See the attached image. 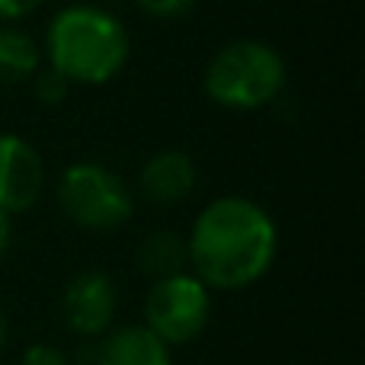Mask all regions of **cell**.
<instances>
[{"instance_id": "6", "label": "cell", "mask_w": 365, "mask_h": 365, "mask_svg": "<svg viewBox=\"0 0 365 365\" xmlns=\"http://www.w3.org/2000/svg\"><path fill=\"white\" fill-rule=\"evenodd\" d=\"M115 282L100 269H83L68 282L61 295V317L71 334L83 340H96L109 330L115 317Z\"/></svg>"}, {"instance_id": "5", "label": "cell", "mask_w": 365, "mask_h": 365, "mask_svg": "<svg viewBox=\"0 0 365 365\" xmlns=\"http://www.w3.org/2000/svg\"><path fill=\"white\" fill-rule=\"evenodd\" d=\"M212 314V295L189 272L158 279L145 298V327L158 334L167 346L189 343L205 330Z\"/></svg>"}, {"instance_id": "3", "label": "cell", "mask_w": 365, "mask_h": 365, "mask_svg": "<svg viewBox=\"0 0 365 365\" xmlns=\"http://www.w3.org/2000/svg\"><path fill=\"white\" fill-rule=\"evenodd\" d=\"M285 87V61L272 45L240 38L212 55L205 68V93L218 106L250 113L272 103Z\"/></svg>"}, {"instance_id": "15", "label": "cell", "mask_w": 365, "mask_h": 365, "mask_svg": "<svg viewBox=\"0 0 365 365\" xmlns=\"http://www.w3.org/2000/svg\"><path fill=\"white\" fill-rule=\"evenodd\" d=\"M42 4L45 0H0V23H13V19L29 16Z\"/></svg>"}, {"instance_id": "1", "label": "cell", "mask_w": 365, "mask_h": 365, "mask_svg": "<svg viewBox=\"0 0 365 365\" xmlns=\"http://www.w3.org/2000/svg\"><path fill=\"white\" fill-rule=\"evenodd\" d=\"M186 250L192 276L205 289L240 292L269 272L279 234L263 205L244 195H221L195 218Z\"/></svg>"}, {"instance_id": "4", "label": "cell", "mask_w": 365, "mask_h": 365, "mask_svg": "<svg viewBox=\"0 0 365 365\" xmlns=\"http://www.w3.org/2000/svg\"><path fill=\"white\" fill-rule=\"evenodd\" d=\"M58 205L83 231H115L135 212L128 182L93 160L71 164L58 182Z\"/></svg>"}, {"instance_id": "8", "label": "cell", "mask_w": 365, "mask_h": 365, "mask_svg": "<svg viewBox=\"0 0 365 365\" xmlns=\"http://www.w3.org/2000/svg\"><path fill=\"white\" fill-rule=\"evenodd\" d=\"M93 365H173L170 346L151 334L141 324L106 330V336H96Z\"/></svg>"}, {"instance_id": "11", "label": "cell", "mask_w": 365, "mask_h": 365, "mask_svg": "<svg viewBox=\"0 0 365 365\" xmlns=\"http://www.w3.org/2000/svg\"><path fill=\"white\" fill-rule=\"evenodd\" d=\"M186 263H189L186 240L177 231H151L138 247V266L154 282L177 276V272L186 269Z\"/></svg>"}, {"instance_id": "16", "label": "cell", "mask_w": 365, "mask_h": 365, "mask_svg": "<svg viewBox=\"0 0 365 365\" xmlns=\"http://www.w3.org/2000/svg\"><path fill=\"white\" fill-rule=\"evenodd\" d=\"M13 244V218L6 212H0V257L10 250Z\"/></svg>"}, {"instance_id": "2", "label": "cell", "mask_w": 365, "mask_h": 365, "mask_svg": "<svg viewBox=\"0 0 365 365\" xmlns=\"http://www.w3.org/2000/svg\"><path fill=\"white\" fill-rule=\"evenodd\" d=\"M132 38L119 16L103 6L74 4L51 16L45 36L48 68H55L68 83H100L113 81L128 61Z\"/></svg>"}, {"instance_id": "7", "label": "cell", "mask_w": 365, "mask_h": 365, "mask_svg": "<svg viewBox=\"0 0 365 365\" xmlns=\"http://www.w3.org/2000/svg\"><path fill=\"white\" fill-rule=\"evenodd\" d=\"M45 167L38 151L19 135H0V212L23 215L38 202Z\"/></svg>"}, {"instance_id": "9", "label": "cell", "mask_w": 365, "mask_h": 365, "mask_svg": "<svg viewBox=\"0 0 365 365\" xmlns=\"http://www.w3.org/2000/svg\"><path fill=\"white\" fill-rule=\"evenodd\" d=\"M195 164L186 151H160L141 167L138 189L154 205H173L182 202L195 189Z\"/></svg>"}, {"instance_id": "10", "label": "cell", "mask_w": 365, "mask_h": 365, "mask_svg": "<svg viewBox=\"0 0 365 365\" xmlns=\"http://www.w3.org/2000/svg\"><path fill=\"white\" fill-rule=\"evenodd\" d=\"M42 64L36 38L10 23H0V87L29 81Z\"/></svg>"}, {"instance_id": "17", "label": "cell", "mask_w": 365, "mask_h": 365, "mask_svg": "<svg viewBox=\"0 0 365 365\" xmlns=\"http://www.w3.org/2000/svg\"><path fill=\"white\" fill-rule=\"evenodd\" d=\"M6 336H10V324H6V314L0 311V349L6 346Z\"/></svg>"}, {"instance_id": "13", "label": "cell", "mask_w": 365, "mask_h": 365, "mask_svg": "<svg viewBox=\"0 0 365 365\" xmlns=\"http://www.w3.org/2000/svg\"><path fill=\"white\" fill-rule=\"evenodd\" d=\"M135 4L154 19H180L192 13L195 0H135Z\"/></svg>"}, {"instance_id": "14", "label": "cell", "mask_w": 365, "mask_h": 365, "mask_svg": "<svg viewBox=\"0 0 365 365\" xmlns=\"http://www.w3.org/2000/svg\"><path fill=\"white\" fill-rule=\"evenodd\" d=\"M19 365H71V359L51 343H36V346H29L23 353Z\"/></svg>"}, {"instance_id": "12", "label": "cell", "mask_w": 365, "mask_h": 365, "mask_svg": "<svg viewBox=\"0 0 365 365\" xmlns=\"http://www.w3.org/2000/svg\"><path fill=\"white\" fill-rule=\"evenodd\" d=\"M68 90H71V83L64 81L55 68H45V71L32 74V93H36V100L45 103V106H58V103L68 96Z\"/></svg>"}]
</instances>
